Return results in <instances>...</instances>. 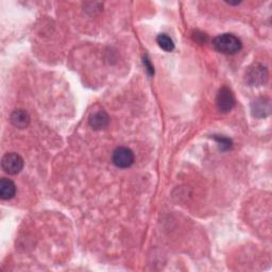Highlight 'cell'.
<instances>
[{
  "label": "cell",
  "instance_id": "1",
  "mask_svg": "<svg viewBox=\"0 0 272 272\" xmlns=\"http://www.w3.org/2000/svg\"><path fill=\"white\" fill-rule=\"evenodd\" d=\"M213 45L216 48V50L223 54H235L242 47L241 40L231 33H225L215 38L213 40Z\"/></svg>",
  "mask_w": 272,
  "mask_h": 272
},
{
  "label": "cell",
  "instance_id": "2",
  "mask_svg": "<svg viewBox=\"0 0 272 272\" xmlns=\"http://www.w3.org/2000/svg\"><path fill=\"white\" fill-rule=\"evenodd\" d=\"M268 80L267 68L262 64H254L250 66L246 73V81L251 86L264 85Z\"/></svg>",
  "mask_w": 272,
  "mask_h": 272
},
{
  "label": "cell",
  "instance_id": "3",
  "mask_svg": "<svg viewBox=\"0 0 272 272\" xmlns=\"http://www.w3.org/2000/svg\"><path fill=\"white\" fill-rule=\"evenodd\" d=\"M1 167L5 173L11 174V176H15V174L23 170L24 159L15 152L6 153L1 159Z\"/></svg>",
  "mask_w": 272,
  "mask_h": 272
},
{
  "label": "cell",
  "instance_id": "4",
  "mask_svg": "<svg viewBox=\"0 0 272 272\" xmlns=\"http://www.w3.org/2000/svg\"><path fill=\"white\" fill-rule=\"evenodd\" d=\"M112 161H113L114 165L118 167V168L125 169L134 164L135 156L133 151L131 149L127 147H118L113 152Z\"/></svg>",
  "mask_w": 272,
  "mask_h": 272
},
{
  "label": "cell",
  "instance_id": "5",
  "mask_svg": "<svg viewBox=\"0 0 272 272\" xmlns=\"http://www.w3.org/2000/svg\"><path fill=\"white\" fill-rule=\"evenodd\" d=\"M235 96L231 89L227 86H223L219 89L217 94V98H216V103L220 112L222 113H228V112L232 111L235 107Z\"/></svg>",
  "mask_w": 272,
  "mask_h": 272
},
{
  "label": "cell",
  "instance_id": "6",
  "mask_svg": "<svg viewBox=\"0 0 272 272\" xmlns=\"http://www.w3.org/2000/svg\"><path fill=\"white\" fill-rule=\"evenodd\" d=\"M30 120V115L28 114V112H26L25 110H15L11 114V122L15 128L25 129L29 125Z\"/></svg>",
  "mask_w": 272,
  "mask_h": 272
},
{
  "label": "cell",
  "instance_id": "7",
  "mask_svg": "<svg viewBox=\"0 0 272 272\" xmlns=\"http://www.w3.org/2000/svg\"><path fill=\"white\" fill-rule=\"evenodd\" d=\"M16 194V186L13 181L6 178L0 180V197L2 200H10Z\"/></svg>",
  "mask_w": 272,
  "mask_h": 272
},
{
  "label": "cell",
  "instance_id": "8",
  "mask_svg": "<svg viewBox=\"0 0 272 272\" xmlns=\"http://www.w3.org/2000/svg\"><path fill=\"white\" fill-rule=\"evenodd\" d=\"M270 113V101L265 98H260L252 104V114L255 117H266Z\"/></svg>",
  "mask_w": 272,
  "mask_h": 272
},
{
  "label": "cell",
  "instance_id": "9",
  "mask_svg": "<svg viewBox=\"0 0 272 272\" xmlns=\"http://www.w3.org/2000/svg\"><path fill=\"white\" fill-rule=\"evenodd\" d=\"M109 120H110L109 115L106 113V112L100 111L89 117V124L93 129L100 130L107 127L109 124Z\"/></svg>",
  "mask_w": 272,
  "mask_h": 272
},
{
  "label": "cell",
  "instance_id": "10",
  "mask_svg": "<svg viewBox=\"0 0 272 272\" xmlns=\"http://www.w3.org/2000/svg\"><path fill=\"white\" fill-rule=\"evenodd\" d=\"M156 41H157L158 46L161 47L162 49L165 50L166 52L173 51L174 43L168 36H166V34H164V33L159 34V36L156 38Z\"/></svg>",
  "mask_w": 272,
  "mask_h": 272
},
{
  "label": "cell",
  "instance_id": "11",
  "mask_svg": "<svg viewBox=\"0 0 272 272\" xmlns=\"http://www.w3.org/2000/svg\"><path fill=\"white\" fill-rule=\"evenodd\" d=\"M215 139L219 144L221 150H229L232 147V141L225 136H215Z\"/></svg>",
  "mask_w": 272,
  "mask_h": 272
},
{
  "label": "cell",
  "instance_id": "12",
  "mask_svg": "<svg viewBox=\"0 0 272 272\" xmlns=\"http://www.w3.org/2000/svg\"><path fill=\"white\" fill-rule=\"evenodd\" d=\"M144 65H145V68L147 69V72H148V75H149V76H153V75H155V68H153L150 60H149L147 57H145V58H144Z\"/></svg>",
  "mask_w": 272,
  "mask_h": 272
}]
</instances>
